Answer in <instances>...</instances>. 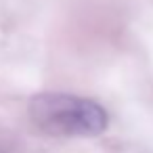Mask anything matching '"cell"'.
Masks as SVG:
<instances>
[{"label": "cell", "instance_id": "6da1fadb", "mask_svg": "<svg viewBox=\"0 0 153 153\" xmlns=\"http://www.w3.org/2000/svg\"><path fill=\"white\" fill-rule=\"evenodd\" d=\"M30 120L48 136H97L109 124L105 107L67 92H40L27 105Z\"/></svg>", "mask_w": 153, "mask_h": 153}]
</instances>
